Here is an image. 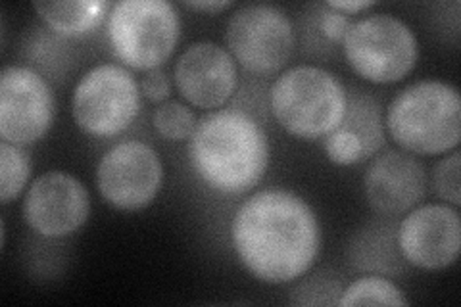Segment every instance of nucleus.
<instances>
[{"instance_id":"4","label":"nucleus","mask_w":461,"mask_h":307,"mask_svg":"<svg viewBox=\"0 0 461 307\" xmlns=\"http://www.w3.org/2000/svg\"><path fill=\"white\" fill-rule=\"evenodd\" d=\"M269 112L291 137L325 139L342 122L348 91L321 66L300 64L281 71L267 93Z\"/></svg>"},{"instance_id":"5","label":"nucleus","mask_w":461,"mask_h":307,"mask_svg":"<svg viewBox=\"0 0 461 307\" xmlns=\"http://www.w3.org/2000/svg\"><path fill=\"white\" fill-rule=\"evenodd\" d=\"M106 35L122 66L147 73L164 68L176 52L181 18L166 0H122L110 8Z\"/></svg>"},{"instance_id":"1","label":"nucleus","mask_w":461,"mask_h":307,"mask_svg":"<svg viewBox=\"0 0 461 307\" xmlns=\"http://www.w3.org/2000/svg\"><path fill=\"white\" fill-rule=\"evenodd\" d=\"M230 242L240 266L254 279L288 284L315 266L321 229L304 198L286 188H264L237 208Z\"/></svg>"},{"instance_id":"18","label":"nucleus","mask_w":461,"mask_h":307,"mask_svg":"<svg viewBox=\"0 0 461 307\" xmlns=\"http://www.w3.org/2000/svg\"><path fill=\"white\" fill-rule=\"evenodd\" d=\"M352 18L330 8L327 3H315L306 8L300 18L298 33L302 50L310 56H329L342 41L352 25Z\"/></svg>"},{"instance_id":"2","label":"nucleus","mask_w":461,"mask_h":307,"mask_svg":"<svg viewBox=\"0 0 461 307\" xmlns=\"http://www.w3.org/2000/svg\"><path fill=\"white\" fill-rule=\"evenodd\" d=\"M196 177L221 194H247L266 177L269 140L252 113L223 108L206 113L189 140Z\"/></svg>"},{"instance_id":"14","label":"nucleus","mask_w":461,"mask_h":307,"mask_svg":"<svg viewBox=\"0 0 461 307\" xmlns=\"http://www.w3.org/2000/svg\"><path fill=\"white\" fill-rule=\"evenodd\" d=\"M427 186L425 166L403 150H386L375 156L364 173L367 206L384 219H396L420 206Z\"/></svg>"},{"instance_id":"17","label":"nucleus","mask_w":461,"mask_h":307,"mask_svg":"<svg viewBox=\"0 0 461 307\" xmlns=\"http://www.w3.org/2000/svg\"><path fill=\"white\" fill-rule=\"evenodd\" d=\"M39 18L62 39H83L108 20L112 5L104 0H69V3H35Z\"/></svg>"},{"instance_id":"23","label":"nucleus","mask_w":461,"mask_h":307,"mask_svg":"<svg viewBox=\"0 0 461 307\" xmlns=\"http://www.w3.org/2000/svg\"><path fill=\"white\" fill-rule=\"evenodd\" d=\"M461 154L459 150H452L448 156H444L440 162L432 167L430 185L435 194L450 203L454 208H459L461 203Z\"/></svg>"},{"instance_id":"3","label":"nucleus","mask_w":461,"mask_h":307,"mask_svg":"<svg viewBox=\"0 0 461 307\" xmlns=\"http://www.w3.org/2000/svg\"><path fill=\"white\" fill-rule=\"evenodd\" d=\"M384 127L400 150L413 156H440L457 150L461 140V98L457 86L415 81L393 98Z\"/></svg>"},{"instance_id":"26","label":"nucleus","mask_w":461,"mask_h":307,"mask_svg":"<svg viewBox=\"0 0 461 307\" xmlns=\"http://www.w3.org/2000/svg\"><path fill=\"white\" fill-rule=\"evenodd\" d=\"M233 6H235L233 0H210V3L200 0V3H185V8L194 10V12H208V14H218Z\"/></svg>"},{"instance_id":"20","label":"nucleus","mask_w":461,"mask_h":307,"mask_svg":"<svg viewBox=\"0 0 461 307\" xmlns=\"http://www.w3.org/2000/svg\"><path fill=\"white\" fill-rule=\"evenodd\" d=\"M32 179V158L23 146L3 140L0 142V202L8 206L22 196Z\"/></svg>"},{"instance_id":"12","label":"nucleus","mask_w":461,"mask_h":307,"mask_svg":"<svg viewBox=\"0 0 461 307\" xmlns=\"http://www.w3.org/2000/svg\"><path fill=\"white\" fill-rule=\"evenodd\" d=\"M403 261L423 271L452 267L461 250V217L450 203H423L403 215L396 230Z\"/></svg>"},{"instance_id":"25","label":"nucleus","mask_w":461,"mask_h":307,"mask_svg":"<svg viewBox=\"0 0 461 307\" xmlns=\"http://www.w3.org/2000/svg\"><path fill=\"white\" fill-rule=\"evenodd\" d=\"M327 5L350 18V16H357V14H362L364 10L373 8L377 3H373V0H330Z\"/></svg>"},{"instance_id":"22","label":"nucleus","mask_w":461,"mask_h":307,"mask_svg":"<svg viewBox=\"0 0 461 307\" xmlns=\"http://www.w3.org/2000/svg\"><path fill=\"white\" fill-rule=\"evenodd\" d=\"M344 284L339 275L320 271L302 283L291 292V303L294 305H337Z\"/></svg>"},{"instance_id":"16","label":"nucleus","mask_w":461,"mask_h":307,"mask_svg":"<svg viewBox=\"0 0 461 307\" xmlns=\"http://www.w3.org/2000/svg\"><path fill=\"white\" fill-rule=\"evenodd\" d=\"M398 225L373 221L359 229L348 246L350 267L366 275H398L403 271V257L396 239Z\"/></svg>"},{"instance_id":"19","label":"nucleus","mask_w":461,"mask_h":307,"mask_svg":"<svg viewBox=\"0 0 461 307\" xmlns=\"http://www.w3.org/2000/svg\"><path fill=\"white\" fill-rule=\"evenodd\" d=\"M340 307L352 305H394L403 307L410 305V300L403 294L391 279L383 275H364L344 286L339 298Z\"/></svg>"},{"instance_id":"6","label":"nucleus","mask_w":461,"mask_h":307,"mask_svg":"<svg viewBox=\"0 0 461 307\" xmlns=\"http://www.w3.org/2000/svg\"><path fill=\"white\" fill-rule=\"evenodd\" d=\"M342 54L356 76L373 85L406 79L420 60L413 29L393 14H369L352 22L342 41Z\"/></svg>"},{"instance_id":"24","label":"nucleus","mask_w":461,"mask_h":307,"mask_svg":"<svg viewBox=\"0 0 461 307\" xmlns=\"http://www.w3.org/2000/svg\"><path fill=\"white\" fill-rule=\"evenodd\" d=\"M139 86H140V95L144 98L160 106V104H164V102L169 100L173 81L164 68H158V69L144 73V77L140 79Z\"/></svg>"},{"instance_id":"13","label":"nucleus","mask_w":461,"mask_h":307,"mask_svg":"<svg viewBox=\"0 0 461 307\" xmlns=\"http://www.w3.org/2000/svg\"><path fill=\"white\" fill-rule=\"evenodd\" d=\"M171 77L186 104L213 112L235 96L239 64L218 42L198 41L177 58Z\"/></svg>"},{"instance_id":"15","label":"nucleus","mask_w":461,"mask_h":307,"mask_svg":"<svg viewBox=\"0 0 461 307\" xmlns=\"http://www.w3.org/2000/svg\"><path fill=\"white\" fill-rule=\"evenodd\" d=\"M384 144L381 102L367 91H348V106L339 127L325 137L323 149L330 164L348 167L379 154Z\"/></svg>"},{"instance_id":"8","label":"nucleus","mask_w":461,"mask_h":307,"mask_svg":"<svg viewBox=\"0 0 461 307\" xmlns=\"http://www.w3.org/2000/svg\"><path fill=\"white\" fill-rule=\"evenodd\" d=\"M227 50L250 76L281 73L296 49V27L273 5H247L233 12L225 27Z\"/></svg>"},{"instance_id":"11","label":"nucleus","mask_w":461,"mask_h":307,"mask_svg":"<svg viewBox=\"0 0 461 307\" xmlns=\"http://www.w3.org/2000/svg\"><path fill=\"white\" fill-rule=\"evenodd\" d=\"M22 215L42 239H66L86 223L91 196L86 186L68 171H47L27 186Z\"/></svg>"},{"instance_id":"9","label":"nucleus","mask_w":461,"mask_h":307,"mask_svg":"<svg viewBox=\"0 0 461 307\" xmlns=\"http://www.w3.org/2000/svg\"><path fill=\"white\" fill-rule=\"evenodd\" d=\"M164 162L150 144L122 140L98 159L96 190L113 210L140 212L149 208L164 186Z\"/></svg>"},{"instance_id":"7","label":"nucleus","mask_w":461,"mask_h":307,"mask_svg":"<svg viewBox=\"0 0 461 307\" xmlns=\"http://www.w3.org/2000/svg\"><path fill=\"white\" fill-rule=\"evenodd\" d=\"M140 98V86L131 69L122 64H100L76 85L71 115L85 135L112 139L137 120Z\"/></svg>"},{"instance_id":"21","label":"nucleus","mask_w":461,"mask_h":307,"mask_svg":"<svg viewBox=\"0 0 461 307\" xmlns=\"http://www.w3.org/2000/svg\"><path fill=\"white\" fill-rule=\"evenodd\" d=\"M152 125L162 139L169 142H183L191 140L198 120L189 104H183L179 100H167L154 110Z\"/></svg>"},{"instance_id":"10","label":"nucleus","mask_w":461,"mask_h":307,"mask_svg":"<svg viewBox=\"0 0 461 307\" xmlns=\"http://www.w3.org/2000/svg\"><path fill=\"white\" fill-rule=\"evenodd\" d=\"M56 120L50 83L27 66H6L0 76V137L29 146L49 135Z\"/></svg>"}]
</instances>
